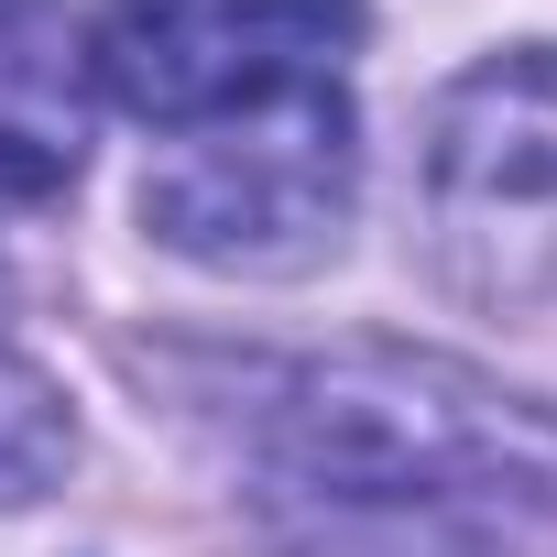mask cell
<instances>
[{
    "label": "cell",
    "mask_w": 557,
    "mask_h": 557,
    "mask_svg": "<svg viewBox=\"0 0 557 557\" xmlns=\"http://www.w3.org/2000/svg\"><path fill=\"white\" fill-rule=\"evenodd\" d=\"M66 470H77V405H66V383L34 350L0 339V513L66 492Z\"/></svg>",
    "instance_id": "8992f818"
},
{
    "label": "cell",
    "mask_w": 557,
    "mask_h": 557,
    "mask_svg": "<svg viewBox=\"0 0 557 557\" xmlns=\"http://www.w3.org/2000/svg\"><path fill=\"white\" fill-rule=\"evenodd\" d=\"M99 66L88 0H0V219H34L88 175Z\"/></svg>",
    "instance_id": "5b68a950"
},
{
    "label": "cell",
    "mask_w": 557,
    "mask_h": 557,
    "mask_svg": "<svg viewBox=\"0 0 557 557\" xmlns=\"http://www.w3.org/2000/svg\"><path fill=\"white\" fill-rule=\"evenodd\" d=\"M197 437L318 557H546L557 416L416 339L164 350Z\"/></svg>",
    "instance_id": "6da1fadb"
},
{
    "label": "cell",
    "mask_w": 557,
    "mask_h": 557,
    "mask_svg": "<svg viewBox=\"0 0 557 557\" xmlns=\"http://www.w3.org/2000/svg\"><path fill=\"white\" fill-rule=\"evenodd\" d=\"M361 34H372L361 0H99L88 66H99V99L164 143V132L262 110L285 88H329L361 55Z\"/></svg>",
    "instance_id": "3957f363"
},
{
    "label": "cell",
    "mask_w": 557,
    "mask_h": 557,
    "mask_svg": "<svg viewBox=\"0 0 557 557\" xmlns=\"http://www.w3.org/2000/svg\"><path fill=\"white\" fill-rule=\"evenodd\" d=\"M426 208L437 230H524L557 219V45H503L426 99Z\"/></svg>",
    "instance_id": "277c9868"
},
{
    "label": "cell",
    "mask_w": 557,
    "mask_h": 557,
    "mask_svg": "<svg viewBox=\"0 0 557 557\" xmlns=\"http://www.w3.org/2000/svg\"><path fill=\"white\" fill-rule=\"evenodd\" d=\"M361 208V110L350 77L329 88H285L262 110L164 132L143 164V230L197 262V273H240V285H285L318 273L350 240Z\"/></svg>",
    "instance_id": "7a4b0ae2"
}]
</instances>
